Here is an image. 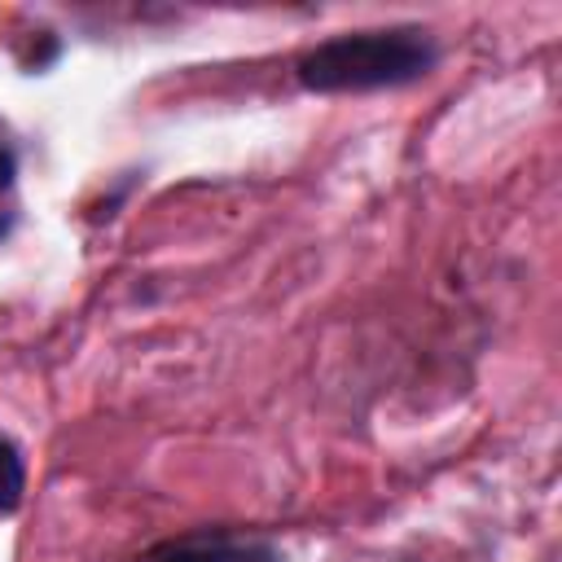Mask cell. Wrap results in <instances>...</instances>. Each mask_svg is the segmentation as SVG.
<instances>
[{"label":"cell","mask_w":562,"mask_h":562,"mask_svg":"<svg viewBox=\"0 0 562 562\" xmlns=\"http://www.w3.org/2000/svg\"><path fill=\"white\" fill-rule=\"evenodd\" d=\"M439 44L426 26H373V31H342L312 44L294 61V79L307 92H378L404 88L435 70Z\"/></svg>","instance_id":"1"},{"label":"cell","mask_w":562,"mask_h":562,"mask_svg":"<svg viewBox=\"0 0 562 562\" xmlns=\"http://www.w3.org/2000/svg\"><path fill=\"white\" fill-rule=\"evenodd\" d=\"M136 562H281V553L259 536H241L228 527H198V531L158 540Z\"/></svg>","instance_id":"2"},{"label":"cell","mask_w":562,"mask_h":562,"mask_svg":"<svg viewBox=\"0 0 562 562\" xmlns=\"http://www.w3.org/2000/svg\"><path fill=\"white\" fill-rule=\"evenodd\" d=\"M26 496V461L13 439L0 435V514H13Z\"/></svg>","instance_id":"3"},{"label":"cell","mask_w":562,"mask_h":562,"mask_svg":"<svg viewBox=\"0 0 562 562\" xmlns=\"http://www.w3.org/2000/svg\"><path fill=\"white\" fill-rule=\"evenodd\" d=\"M13 176H18V158H13V149H9V145H0V189H9V184H13Z\"/></svg>","instance_id":"4"},{"label":"cell","mask_w":562,"mask_h":562,"mask_svg":"<svg viewBox=\"0 0 562 562\" xmlns=\"http://www.w3.org/2000/svg\"><path fill=\"white\" fill-rule=\"evenodd\" d=\"M9 233H13V215H9V211H0V241H4Z\"/></svg>","instance_id":"5"}]
</instances>
